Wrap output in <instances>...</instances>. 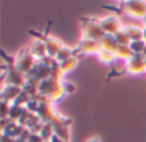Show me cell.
Returning a JSON list of instances; mask_svg holds the SVG:
<instances>
[{"mask_svg": "<svg viewBox=\"0 0 146 142\" xmlns=\"http://www.w3.org/2000/svg\"><path fill=\"white\" fill-rule=\"evenodd\" d=\"M86 142H101V138L99 137V136H92V137H90Z\"/></svg>", "mask_w": 146, "mask_h": 142, "instance_id": "7402d4cb", "label": "cell"}, {"mask_svg": "<svg viewBox=\"0 0 146 142\" xmlns=\"http://www.w3.org/2000/svg\"><path fill=\"white\" fill-rule=\"evenodd\" d=\"M145 48H146L145 41H132V42L129 44V49H131V51L133 54H136V55L144 53Z\"/></svg>", "mask_w": 146, "mask_h": 142, "instance_id": "d6986e66", "label": "cell"}, {"mask_svg": "<svg viewBox=\"0 0 146 142\" xmlns=\"http://www.w3.org/2000/svg\"><path fill=\"white\" fill-rule=\"evenodd\" d=\"M30 33H32V35L37 36L38 40H42L44 42H45V45H46V50H48V56H49V58L55 59V58H56V55H58V53L60 51V49L64 46L62 41H59L58 38L53 37V36H46V37H44L42 35H40V33H37V32H33V31H32V32L30 31Z\"/></svg>", "mask_w": 146, "mask_h": 142, "instance_id": "ba28073f", "label": "cell"}, {"mask_svg": "<svg viewBox=\"0 0 146 142\" xmlns=\"http://www.w3.org/2000/svg\"><path fill=\"white\" fill-rule=\"evenodd\" d=\"M123 73H128V74L146 73V58L142 55V54H139V55L135 54V55L126 63Z\"/></svg>", "mask_w": 146, "mask_h": 142, "instance_id": "8992f818", "label": "cell"}, {"mask_svg": "<svg viewBox=\"0 0 146 142\" xmlns=\"http://www.w3.org/2000/svg\"><path fill=\"white\" fill-rule=\"evenodd\" d=\"M17 142H27V141H25V140H17Z\"/></svg>", "mask_w": 146, "mask_h": 142, "instance_id": "484cf974", "label": "cell"}, {"mask_svg": "<svg viewBox=\"0 0 146 142\" xmlns=\"http://www.w3.org/2000/svg\"><path fill=\"white\" fill-rule=\"evenodd\" d=\"M78 59H80V58H77V56H72V58H69V59H67V60L62 61V63H58L59 73H60L62 76H64V74L68 73L69 71H72V69L77 65Z\"/></svg>", "mask_w": 146, "mask_h": 142, "instance_id": "4fadbf2b", "label": "cell"}, {"mask_svg": "<svg viewBox=\"0 0 146 142\" xmlns=\"http://www.w3.org/2000/svg\"><path fill=\"white\" fill-rule=\"evenodd\" d=\"M144 41L146 42V26L144 27Z\"/></svg>", "mask_w": 146, "mask_h": 142, "instance_id": "cb8c5ba5", "label": "cell"}, {"mask_svg": "<svg viewBox=\"0 0 146 142\" xmlns=\"http://www.w3.org/2000/svg\"><path fill=\"white\" fill-rule=\"evenodd\" d=\"M73 50H74V56L81 58V56L87 55V54H98L101 50V45L100 41L81 38L80 42L77 44V46Z\"/></svg>", "mask_w": 146, "mask_h": 142, "instance_id": "5b68a950", "label": "cell"}, {"mask_svg": "<svg viewBox=\"0 0 146 142\" xmlns=\"http://www.w3.org/2000/svg\"><path fill=\"white\" fill-rule=\"evenodd\" d=\"M0 142H17V140H15V138H12V137H8V136L1 135V141Z\"/></svg>", "mask_w": 146, "mask_h": 142, "instance_id": "44dd1931", "label": "cell"}, {"mask_svg": "<svg viewBox=\"0 0 146 142\" xmlns=\"http://www.w3.org/2000/svg\"><path fill=\"white\" fill-rule=\"evenodd\" d=\"M27 142H45V141L42 140V137H41L40 135L30 133V136H28V138H27Z\"/></svg>", "mask_w": 146, "mask_h": 142, "instance_id": "ffe728a7", "label": "cell"}, {"mask_svg": "<svg viewBox=\"0 0 146 142\" xmlns=\"http://www.w3.org/2000/svg\"><path fill=\"white\" fill-rule=\"evenodd\" d=\"M54 135H55V129H54L53 124H51V123L44 122V127L40 132V136L42 137V140L44 141H50Z\"/></svg>", "mask_w": 146, "mask_h": 142, "instance_id": "e0dca14e", "label": "cell"}, {"mask_svg": "<svg viewBox=\"0 0 146 142\" xmlns=\"http://www.w3.org/2000/svg\"><path fill=\"white\" fill-rule=\"evenodd\" d=\"M36 63H37V60L33 58V55L31 54V51L28 48L22 49V50L18 51V54L14 56L15 68H17L22 74H25V76H27V74L30 73V71L35 67Z\"/></svg>", "mask_w": 146, "mask_h": 142, "instance_id": "277c9868", "label": "cell"}, {"mask_svg": "<svg viewBox=\"0 0 146 142\" xmlns=\"http://www.w3.org/2000/svg\"><path fill=\"white\" fill-rule=\"evenodd\" d=\"M45 142H50V141H45Z\"/></svg>", "mask_w": 146, "mask_h": 142, "instance_id": "4316f807", "label": "cell"}, {"mask_svg": "<svg viewBox=\"0 0 146 142\" xmlns=\"http://www.w3.org/2000/svg\"><path fill=\"white\" fill-rule=\"evenodd\" d=\"M123 30L131 38V41H144V28H140L137 26H124Z\"/></svg>", "mask_w": 146, "mask_h": 142, "instance_id": "8fae6325", "label": "cell"}, {"mask_svg": "<svg viewBox=\"0 0 146 142\" xmlns=\"http://www.w3.org/2000/svg\"><path fill=\"white\" fill-rule=\"evenodd\" d=\"M142 22H144V23H145V26H146V15L144 17V19H142Z\"/></svg>", "mask_w": 146, "mask_h": 142, "instance_id": "d4e9b609", "label": "cell"}, {"mask_svg": "<svg viewBox=\"0 0 146 142\" xmlns=\"http://www.w3.org/2000/svg\"><path fill=\"white\" fill-rule=\"evenodd\" d=\"M114 37H115V40H117V42H118L119 46H129V44L132 42L131 38L128 37V35L126 33V31H124V30L119 31V32L117 33Z\"/></svg>", "mask_w": 146, "mask_h": 142, "instance_id": "ac0fdd59", "label": "cell"}, {"mask_svg": "<svg viewBox=\"0 0 146 142\" xmlns=\"http://www.w3.org/2000/svg\"><path fill=\"white\" fill-rule=\"evenodd\" d=\"M50 142H66V141L62 140V138L59 137L58 135H54V136H53V138L50 140Z\"/></svg>", "mask_w": 146, "mask_h": 142, "instance_id": "603a6c76", "label": "cell"}, {"mask_svg": "<svg viewBox=\"0 0 146 142\" xmlns=\"http://www.w3.org/2000/svg\"><path fill=\"white\" fill-rule=\"evenodd\" d=\"M23 89L19 86H13V85H5L1 89V100L8 101L10 104L17 100V97L22 94Z\"/></svg>", "mask_w": 146, "mask_h": 142, "instance_id": "9c48e42d", "label": "cell"}, {"mask_svg": "<svg viewBox=\"0 0 146 142\" xmlns=\"http://www.w3.org/2000/svg\"><path fill=\"white\" fill-rule=\"evenodd\" d=\"M72 56H74V50L64 45L63 48L60 49V51L58 53V55H56L55 60L58 61V63H62V61H64V60H67V59L72 58Z\"/></svg>", "mask_w": 146, "mask_h": 142, "instance_id": "2e32d148", "label": "cell"}, {"mask_svg": "<svg viewBox=\"0 0 146 142\" xmlns=\"http://www.w3.org/2000/svg\"><path fill=\"white\" fill-rule=\"evenodd\" d=\"M30 51L31 54L33 55V58L36 59L37 61H41L42 59H45L48 56V50H46V45L42 40H38L36 38L32 44H31L30 48Z\"/></svg>", "mask_w": 146, "mask_h": 142, "instance_id": "30bf717a", "label": "cell"}, {"mask_svg": "<svg viewBox=\"0 0 146 142\" xmlns=\"http://www.w3.org/2000/svg\"><path fill=\"white\" fill-rule=\"evenodd\" d=\"M99 24H100L101 30H103V32L105 33V35L115 36L119 31L123 30L121 19H119L117 15H109V17H106V18L99 19Z\"/></svg>", "mask_w": 146, "mask_h": 142, "instance_id": "52a82bcc", "label": "cell"}, {"mask_svg": "<svg viewBox=\"0 0 146 142\" xmlns=\"http://www.w3.org/2000/svg\"><path fill=\"white\" fill-rule=\"evenodd\" d=\"M37 97L40 99V106L37 110V115L40 117V119L45 123H51L55 129V135H58L66 142H69V127L72 124V120L59 114L54 109L51 102L42 100L40 96Z\"/></svg>", "mask_w": 146, "mask_h": 142, "instance_id": "6da1fadb", "label": "cell"}, {"mask_svg": "<svg viewBox=\"0 0 146 142\" xmlns=\"http://www.w3.org/2000/svg\"><path fill=\"white\" fill-rule=\"evenodd\" d=\"M98 56H99V59H100L103 63L109 64V65H113L114 61L117 60L115 53H113V51H109V50H104V49H101V50L99 51Z\"/></svg>", "mask_w": 146, "mask_h": 142, "instance_id": "5bb4252c", "label": "cell"}, {"mask_svg": "<svg viewBox=\"0 0 146 142\" xmlns=\"http://www.w3.org/2000/svg\"><path fill=\"white\" fill-rule=\"evenodd\" d=\"M82 27H81V38H87V40L100 41L104 37L105 33L103 32L99 19L95 18H82Z\"/></svg>", "mask_w": 146, "mask_h": 142, "instance_id": "3957f363", "label": "cell"}, {"mask_svg": "<svg viewBox=\"0 0 146 142\" xmlns=\"http://www.w3.org/2000/svg\"><path fill=\"white\" fill-rule=\"evenodd\" d=\"M121 7L119 8H109L108 5H104L105 9H110L114 12L119 13V14H126L132 18H137V19H144L146 15V1H121L119 3Z\"/></svg>", "mask_w": 146, "mask_h": 142, "instance_id": "7a4b0ae2", "label": "cell"}, {"mask_svg": "<svg viewBox=\"0 0 146 142\" xmlns=\"http://www.w3.org/2000/svg\"><path fill=\"white\" fill-rule=\"evenodd\" d=\"M133 55L135 54L131 51L129 46H119L115 51V58L121 59V60H124V61H128Z\"/></svg>", "mask_w": 146, "mask_h": 142, "instance_id": "9a60e30c", "label": "cell"}, {"mask_svg": "<svg viewBox=\"0 0 146 142\" xmlns=\"http://www.w3.org/2000/svg\"><path fill=\"white\" fill-rule=\"evenodd\" d=\"M100 45H101V49L104 50H109V51H113L115 53L117 49L119 48L118 42H117L115 37L111 35H104V37L100 40Z\"/></svg>", "mask_w": 146, "mask_h": 142, "instance_id": "7c38bea8", "label": "cell"}]
</instances>
